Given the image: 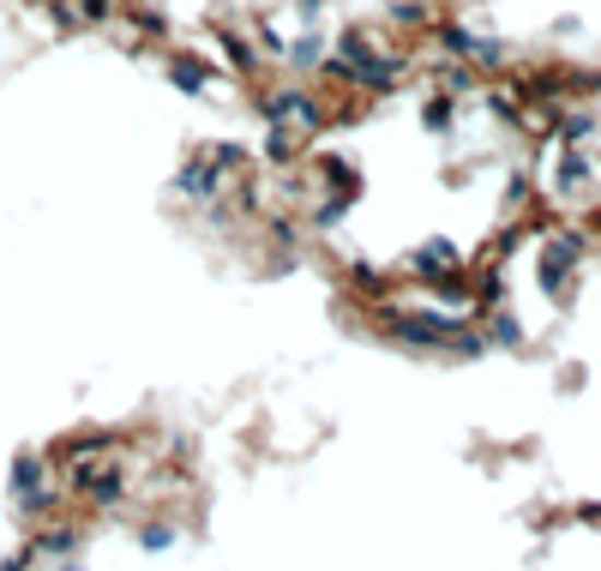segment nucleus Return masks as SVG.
<instances>
[{"instance_id": "obj_1", "label": "nucleus", "mask_w": 601, "mask_h": 571, "mask_svg": "<svg viewBox=\"0 0 601 571\" xmlns=\"http://www.w3.org/2000/svg\"><path fill=\"white\" fill-rule=\"evenodd\" d=\"M163 73H168V85H175L180 97H204V91L216 85L211 61H204V55H192V49H163Z\"/></svg>"}]
</instances>
